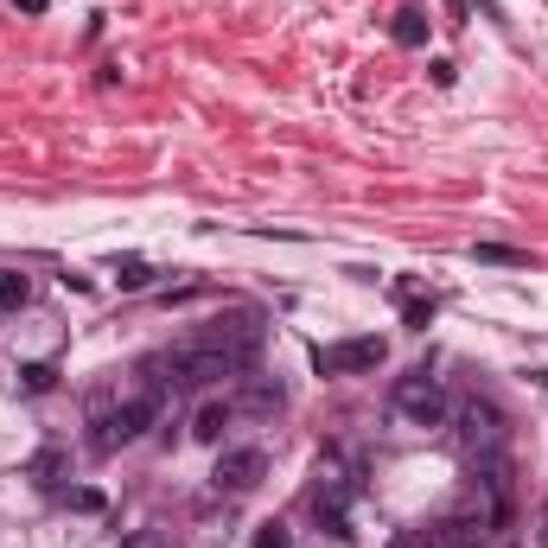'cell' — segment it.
Here are the masks:
<instances>
[{"label":"cell","mask_w":548,"mask_h":548,"mask_svg":"<svg viewBox=\"0 0 548 548\" xmlns=\"http://www.w3.org/2000/svg\"><path fill=\"white\" fill-rule=\"evenodd\" d=\"M160 421V389H141V396H128V402H115L109 389H96L90 396V447L96 453H115V447H128V440H141L147 427Z\"/></svg>","instance_id":"cell-1"},{"label":"cell","mask_w":548,"mask_h":548,"mask_svg":"<svg viewBox=\"0 0 548 548\" xmlns=\"http://www.w3.org/2000/svg\"><path fill=\"white\" fill-rule=\"evenodd\" d=\"M147 370H160L153 383H173V389H204V383H217V376H236V364L217 345H179V351L153 357Z\"/></svg>","instance_id":"cell-2"},{"label":"cell","mask_w":548,"mask_h":548,"mask_svg":"<svg viewBox=\"0 0 548 548\" xmlns=\"http://www.w3.org/2000/svg\"><path fill=\"white\" fill-rule=\"evenodd\" d=\"M389 408H396L408 427H440V421H447V389H440V376L408 370L396 383V396H389Z\"/></svg>","instance_id":"cell-3"},{"label":"cell","mask_w":548,"mask_h":548,"mask_svg":"<svg viewBox=\"0 0 548 548\" xmlns=\"http://www.w3.org/2000/svg\"><path fill=\"white\" fill-rule=\"evenodd\" d=\"M211 478H217V491H230V498H249V491L268 478V453L262 447H230Z\"/></svg>","instance_id":"cell-4"},{"label":"cell","mask_w":548,"mask_h":548,"mask_svg":"<svg viewBox=\"0 0 548 548\" xmlns=\"http://www.w3.org/2000/svg\"><path fill=\"white\" fill-rule=\"evenodd\" d=\"M376 364H383V338H345V345L313 351L319 376H357V370H376Z\"/></svg>","instance_id":"cell-5"},{"label":"cell","mask_w":548,"mask_h":548,"mask_svg":"<svg viewBox=\"0 0 548 548\" xmlns=\"http://www.w3.org/2000/svg\"><path fill=\"white\" fill-rule=\"evenodd\" d=\"M313 517H319L325 536L351 542V485H345V478H325V485L313 491Z\"/></svg>","instance_id":"cell-6"},{"label":"cell","mask_w":548,"mask_h":548,"mask_svg":"<svg viewBox=\"0 0 548 548\" xmlns=\"http://www.w3.org/2000/svg\"><path fill=\"white\" fill-rule=\"evenodd\" d=\"M466 440H472V447H498V408L466 402Z\"/></svg>","instance_id":"cell-7"},{"label":"cell","mask_w":548,"mask_h":548,"mask_svg":"<svg viewBox=\"0 0 548 548\" xmlns=\"http://www.w3.org/2000/svg\"><path fill=\"white\" fill-rule=\"evenodd\" d=\"M230 415H236V402H204V408H198V421H192V440H224Z\"/></svg>","instance_id":"cell-8"},{"label":"cell","mask_w":548,"mask_h":548,"mask_svg":"<svg viewBox=\"0 0 548 548\" xmlns=\"http://www.w3.org/2000/svg\"><path fill=\"white\" fill-rule=\"evenodd\" d=\"M281 402H287V389H281V383H249V389H243V402H236V408H249V415H274Z\"/></svg>","instance_id":"cell-9"},{"label":"cell","mask_w":548,"mask_h":548,"mask_svg":"<svg viewBox=\"0 0 548 548\" xmlns=\"http://www.w3.org/2000/svg\"><path fill=\"white\" fill-rule=\"evenodd\" d=\"M26 300H32V281L20 268H0V313H20Z\"/></svg>","instance_id":"cell-10"},{"label":"cell","mask_w":548,"mask_h":548,"mask_svg":"<svg viewBox=\"0 0 548 548\" xmlns=\"http://www.w3.org/2000/svg\"><path fill=\"white\" fill-rule=\"evenodd\" d=\"M396 45H427V13L421 7H402L396 13Z\"/></svg>","instance_id":"cell-11"},{"label":"cell","mask_w":548,"mask_h":548,"mask_svg":"<svg viewBox=\"0 0 548 548\" xmlns=\"http://www.w3.org/2000/svg\"><path fill=\"white\" fill-rule=\"evenodd\" d=\"M472 255H478V262H498V268H529V255L523 249H504V243H478Z\"/></svg>","instance_id":"cell-12"},{"label":"cell","mask_w":548,"mask_h":548,"mask_svg":"<svg viewBox=\"0 0 548 548\" xmlns=\"http://www.w3.org/2000/svg\"><path fill=\"white\" fill-rule=\"evenodd\" d=\"M115 281H122V287H128V294H141V287L153 281V268L141 262V255H128V262H122V268H115Z\"/></svg>","instance_id":"cell-13"},{"label":"cell","mask_w":548,"mask_h":548,"mask_svg":"<svg viewBox=\"0 0 548 548\" xmlns=\"http://www.w3.org/2000/svg\"><path fill=\"white\" fill-rule=\"evenodd\" d=\"M402 319L415 325V332H427V319H434V294H427V300L421 294H402Z\"/></svg>","instance_id":"cell-14"},{"label":"cell","mask_w":548,"mask_h":548,"mask_svg":"<svg viewBox=\"0 0 548 548\" xmlns=\"http://www.w3.org/2000/svg\"><path fill=\"white\" fill-rule=\"evenodd\" d=\"M396 548H453L440 529H408V536H396Z\"/></svg>","instance_id":"cell-15"},{"label":"cell","mask_w":548,"mask_h":548,"mask_svg":"<svg viewBox=\"0 0 548 548\" xmlns=\"http://www.w3.org/2000/svg\"><path fill=\"white\" fill-rule=\"evenodd\" d=\"M20 376H26V389H32V396H45V389L58 383V370H51V364H26Z\"/></svg>","instance_id":"cell-16"},{"label":"cell","mask_w":548,"mask_h":548,"mask_svg":"<svg viewBox=\"0 0 548 548\" xmlns=\"http://www.w3.org/2000/svg\"><path fill=\"white\" fill-rule=\"evenodd\" d=\"M255 548H287V529L281 523H262V529H255Z\"/></svg>","instance_id":"cell-17"},{"label":"cell","mask_w":548,"mask_h":548,"mask_svg":"<svg viewBox=\"0 0 548 548\" xmlns=\"http://www.w3.org/2000/svg\"><path fill=\"white\" fill-rule=\"evenodd\" d=\"M58 466H64V459H58V453H39V466H32V472H39V478H45V485H51V478H58Z\"/></svg>","instance_id":"cell-18"},{"label":"cell","mask_w":548,"mask_h":548,"mask_svg":"<svg viewBox=\"0 0 548 548\" xmlns=\"http://www.w3.org/2000/svg\"><path fill=\"white\" fill-rule=\"evenodd\" d=\"M122 548H166V542H160V536H153V529H134V536H128Z\"/></svg>","instance_id":"cell-19"},{"label":"cell","mask_w":548,"mask_h":548,"mask_svg":"<svg viewBox=\"0 0 548 548\" xmlns=\"http://www.w3.org/2000/svg\"><path fill=\"white\" fill-rule=\"evenodd\" d=\"M13 7H26V13H45V0H13Z\"/></svg>","instance_id":"cell-20"}]
</instances>
